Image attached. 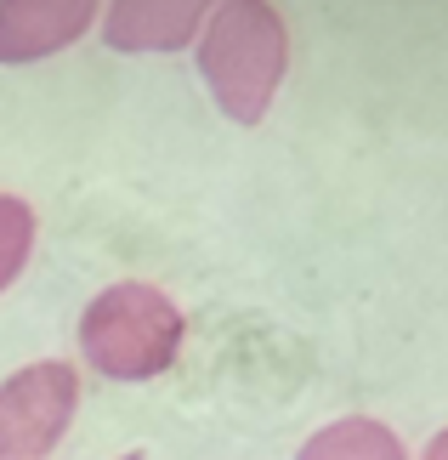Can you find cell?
Returning a JSON list of instances; mask_svg holds the SVG:
<instances>
[{
  "label": "cell",
  "mask_w": 448,
  "mask_h": 460,
  "mask_svg": "<svg viewBox=\"0 0 448 460\" xmlns=\"http://www.w3.org/2000/svg\"><path fill=\"white\" fill-rule=\"evenodd\" d=\"M295 460H408L403 438L374 415H340L329 427H318L307 444L295 449Z\"/></svg>",
  "instance_id": "8992f818"
},
{
  "label": "cell",
  "mask_w": 448,
  "mask_h": 460,
  "mask_svg": "<svg viewBox=\"0 0 448 460\" xmlns=\"http://www.w3.org/2000/svg\"><path fill=\"white\" fill-rule=\"evenodd\" d=\"M80 415V376L63 358H34L0 381V460H46Z\"/></svg>",
  "instance_id": "3957f363"
},
{
  "label": "cell",
  "mask_w": 448,
  "mask_h": 460,
  "mask_svg": "<svg viewBox=\"0 0 448 460\" xmlns=\"http://www.w3.org/2000/svg\"><path fill=\"white\" fill-rule=\"evenodd\" d=\"M188 318L159 285L142 279H119V285L97 290L80 313V358L97 369L102 381L136 386L159 381L182 358Z\"/></svg>",
  "instance_id": "7a4b0ae2"
},
{
  "label": "cell",
  "mask_w": 448,
  "mask_h": 460,
  "mask_svg": "<svg viewBox=\"0 0 448 460\" xmlns=\"http://www.w3.org/2000/svg\"><path fill=\"white\" fill-rule=\"evenodd\" d=\"M114 460H142V455H136V449H125V455H114Z\"/></svg>",
  "instance_id": "9c48e42d"
},
{
  "label": "cell",
  "mask_w": 448,
  "mask_h": 460,
  "mask_svg": "<svg viewBox=\"0 0 448 460\" xmlns=\"http://www.w3.org/2000/svg\"><path fill=\"white\" fill-rule=\"evenodd\" d=\"M102 0H0V68L46 63L97 29Z\"/></svg>",
  "instance_id": "5b68a950"
},
{
  "label": "cell",
  "mask_w": 448,
  "mask_h": 460,
  "mask_svg": "<svg viewBox=\"0 0 448 460\" xmlns=\"http://www.w3.org/2000/svg\"><path fill=\"white\" fill-rule=\"evenodd\" d=\"M216 0H109L97 17L102 46L119 58H165L205 34Z\"/></svg>",
  "instance_id": "277c9868"
},
{
  "label": "cell",
  "mask_w": 448,
  "mask_h": 460,
  "mask_svg": "<svg viewBox=\"0 0 448 460\" xmlns=\"http://www.w3.org/2000/svg\"><path fill=\"white\" fill-rule=\"evenodd\" d=\"M420 460H448V427H443V432H432V444L420 449Z\"/></svg>",
  "instance_id": "ba28073f"
},
{
  "label": "cell",
  "mask_w": 448,
  "mask_h": 460,
  "mask_svg": "<svg viewBox=\"0 0 448 460\" xmlns=\"http://www.w3.org/2000/svg\"><path fill=\"white\" fill-rule=\"evenodd\" d=\"M34 234H40V222H34L29 199L0 193V296H6L17 279H23L29 256H34Z\"/></svg>",
  "instance_id": "52a82bcc"
},
{
  "label": "cell",
  "mask_w": 448,
  "mask_h": 460,
  "mask_svg": "<svg viewBox=\"0 0 448 460\" xmlns=\"http://www.w3.org/2000/svg\"><path fill=\"white\" fill-rule=\"evenodd\" d=\"M205 92L233 126H261L290 75V29L273 0H216L205 34L193 40Z\"/></svg>",
  "instance_id": "6da1fadb"
}]
</instances>
